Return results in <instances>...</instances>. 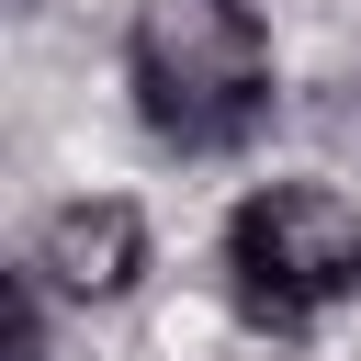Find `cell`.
<instances>
[{
	"label": "cell",
	"mask_w": 361,
	"mask_h": 361,
	"mask_svg": "<svg viewBox=\"0 0 361 361\" xmlns=\"http://www.w3.org/2000/svg\"><path fill=\"white\" fill-rule=\"evenodd\" d=\"M316 135H327L338 158H361V68H338V79L316 90Z\"/></svg>",
	"instance_id": "5b68a950"
},
{
	"label": "cell",
	"mask_w": 361,
	"mask_h": 361,
	"mask_svg": "<svg viewBox=\"0 0 361 361\" xmlns=\"http://www.w3.org/2000/svg\"><path fill=\"white\" fill-rule=\"evenodd\" d=\"M23 259H34V282H45L56 305H124V293L147 282V203H124V192H68V203H45V226L23 237Z\"/></svg>",
	"instance_id": "3957f363"
},
{
	"label": "cell",
	"mask_w": 361,
	"mask_h": 361,
	"mask_svg": "<svg viewBox=\"0 0 361 361\" xmlns=\"http://www.w3.org/2000/svg\"><path fill=\"white\" fill-rule=\"evenodd\" d=\"M45 282H34V259H11V361H45Z\"/></svg>",
	"instance_id": "277c9868"
},
{
	"label": "cell",
	"mask_w": 361,
	"mask_h": 361,
	"mask_svg": "<svg viewBox=\"0 0 361 361\" xmlns=\"http://www.w3.org/2000/svg\"><path fill=\"white\" fill-rule=\"evenodd\" d=\"M226 305L259 338H305L338 305H361V203L338 180H259L214 237Z\"/></svg>",
	"instance_id": "7a4b0ae2"
},
{
	"label": "cell",
	"mask_w": 361,
	"mask_h": 361,
	"mask_svg": "<svg viewBox=\"0 0 361 361\" xmlns=\"http://www.w3.org/2000/svg\"><path fill=\"white\" fill-rule=\"evenodd\" d=\"M135 124L180 158H237L271 124V23L259 0H135L124 23Z\"/></svg>",
	"instance_id": "6da1fadb"
}]
</instances>
